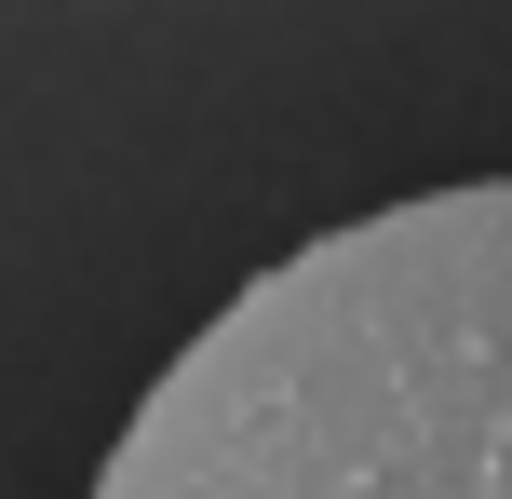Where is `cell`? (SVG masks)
Instances as JSON below:
<instances>
[{
	"mask_svg": "<svg viewBox=\"0 0 512 499\" xmlns=\"http://www.w3.org/2000/svg\"><path fill=\"white\" fill-rule=\"evenodd\" d=\"M95 499H512V176L270 257L149 378Z\"/></svg>",
	"mask_w": 512,
	"mask_h": 499,
	"instance_id": "cell-1",
	"label": "cell"
}]
</instances>
